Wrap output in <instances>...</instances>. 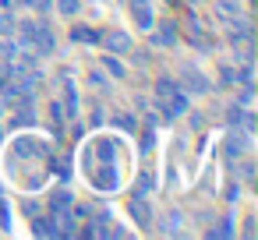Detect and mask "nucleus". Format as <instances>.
<instances>
[{
  "mask_svg": "<svg viewBox=\"0 0 258 240\" xmlns=\"http://www.w3.org/2000/svg\"><path fill=\"white\" fill-rule=\"evenodd\" d=\"M149 32H152V43L156 46H177V25L173 22H156Z\"/></svg>",
  "mask_w": 258,
  "mask_h": 240,
  "instance_id": "3",
  "label": "nucleus"
},
{
  "mask_svg": "<svg viewBox=\"0 0 258 240\" xmlns=\"http://www.w3.org/2000/svg\"><path fill=\"white\" fill-rule=\"evenodd\" d=\"M64 113H68V117H78V92H75V82H64Z\"/></svg>",
  "mask_w": 258,
  "mask_h": 240,
  "instance_id": "10",
  "label": "nucleus"
},
{
  "mask_svg": "<svg viewBox=\"0 0 258 240\" xmlns=\"http://www.w3.org/2000/svg\"><path fill=\"white\" fill-rule=\"evenodd\" d=\"M131 15H135V25L142 29V32H149L152 25H156V18H152V8L145 4V8H131Z\"/></svg>",
  "mask_w": 258,
  "mask_h": 240,
  "instance_id": "9",
  "label": "nucleus"
},
{
  "mask_svg": "<svg viewBox=\"0 0 258 240\" xmlns=\"http://www.w3.org/2000/svg\"><path fill=\"white\" fill-rule=\"evenodd\" d=\"M131 215H135V219H138V222H142V226H145V222H149V205H145V208H142V201H138V198H135V201H131Z\"/></svg>",
  "mask_w": 258,
  "mask_h": 240,
  "instance_id": "18",
  "label": "nucleus"
},
{
  "mask_svg": "<svg viewBox=\"0 0 258 240\" xmlns=\"http://www.w3.org/2000/svg\"><path fill=\"white\" fill-rule=\"evenodd\" d=\"M71 201H75V198H71V191H68V187H64V191H53V198H50L53 212H57V208H71Z\"/></svg>",
  "mask_w": 258,
  "mask_h": 240,
  "instance_id": "16",
  "label": "nucleus"
},
{
  "mask_svg": "<svg viewBox=\"0 0 258 240\" xmlns=\"http://www.w3.org/2000/svg\"><path fill=\"white\" fill-rule=\"evenodd\" d=\"M4 113H8V106H4V99H0V117H4Z\"/></svg>",
  "mask_w": 258,
  "mask_h": 240,
  "instance_id": "27",
  "label": "nucleus"
},
{
  "mask_svg": "<svg viewBox=\"0 0 258 240\" xmlns=\"http://www.w3.org/2000/svg\"><path fill=\"white\" fill-rule=\"evenodd\" d=\"M219 15H240V0H219Z\"/></svg>",
  "mask_w": 258,
  "mask_h": 240,
  "instance_id": "19",
  "label": "nucleus"
},
{
  "mask_svg": "<svg viewBox=\"0 0 258 240\" xmlns=\"http://www.w3.org/2000/svg\"><path fill=\"white\" fill-rule=\"evenodd\" d=\"M103 71H106L110 78H117V82H120V78L127 74V67H124V64H120V60H117L113 53H106V57H103Z\"/></svg>",
  "mask_w": 258,
  "mask_h": 240,
  "instance_id": "11",
  "label": "nucleus"
},
{
  "mask_svg": "<svg viewBox=\"0 0 258 240\" xmlns=\"http://www.w3.org/2000/svg\"><path fill=\"white\" fill-rule=\"evenodd\" d=\"M159 106H163V117H166V120H177V117L187 113V92L177 89L170 99H159Z\"/></svg>",
  "mask_w": 258,
  "mask_h": 240,
  "instance_id": "2",
  "label": "nucleus"
},
{
  "mask_svg": "<svg viewBox=\"0 0 258 240\" xmlns=\"http://www.w3.org/2000/svg\"><path fill=\"white\" fill-rule=\"evenodd\" d=\"M32 50H36V57H50V53L57 50V39H53V32H50L46 22L39 25V32H36V39H32Z\"/></svg>",
  "mask_w": 258,
  "mask_h": 240,
  "instance_id": "4",
  "label": "nucleus"
},
{
  "mask_svg": "<svg viewBox=\"0 0 258 240\" xmlns=\"http://www.w3.org/2000/svg\"><path fill=\"white\" fill-rule=\"evenodd\" d=\"M180 74H184V85H187V92H198V96H205V92L212 89V82H209L205 74H198L195 67H184Z\"/></svg>",
  "mask_w": 258,
  "mask_h": 240,
  "instance_id": "6",
  "label": "nucleus"
},
{
  "mask_svg": "<svg viewBox=\"0 0 258 240\" xmlns=\"http://www.w3.org/2000/svg\"><path fill=\"white\" fill-rule=\"evenodd\" d=\"M99 155L110 163V159H113V145H110V141H99Z\"/></svg>",
  "mask_w": 258,
  "mask_h": 240,
  "instance_id": "25",
  "label": "nucleus"
},
{
  "mask_svg": "<svg viewBox=\"0 0 258 240\" xmlns=\"http://www.w3.org/2000/svg\"><path fill=\"white\" fill-rule=\"evenodd\" d=\"M22 208H25V215H29V219H32V215H39V205H36V201H25Z\"/></svg>",
  "mask_w": 258,
  "mask_h": 240,
  "instance_id": "26",
  "label": "nucleus"
},
{
  "mask_svg": "<svg viewBox=\"0 0 258 240\" xmlns=\"http://www.w3.org/2000/svg\"><path fill=\"white\" fill-rule=\"evenodd\" d=\"M219 78H223V82H219V85H230V89H233V85H237V71H233V67H226V64H223V67H219Z\"/></svg>",
  "mask_w": 258,
  "mask_h": 240,
  "instance_id": "20",
  "label": "nucleus"
},
{
  "mask_svg": "<svg viewBox=\"0 0 258 240\" xmlns=\"http://www.w3.org/2000/svg\"><path fill=\"white\" fill-rule=\"evenodd\" d=\"M32 233H36V236H60L57 222L46 219V215H32Z\"/></svg>",
  "mask_w": 258,
  "mask_h": 240,
  "instance_id": "8",
  "label": "nucleus"
},
{
  "mask_svg": "<svg viewBox=\"0 0 258 240\" xmlns=\"http://www.w3.org/2000/svg\"><path fill=\"white\" fill-rule=\"evenodd\" d=\"M89 85H96V89H106V74H103V71H89Z\"/></svg>",
  "mask_w": 258,
  "mask_h": 240,
  "instance_id": "23",
  "label": "nucleus"
},
{
  "mask_svg": "<svg viewBox=\"0 0 258 240\" xmlns=\"http://www.w3.org/2000/svg\"><path fill=\"white\" fill-rule=\"evenodd\" d=\"M191 4H202V0H191Z\"/></svg>",
  "mask_w": 258,
  "mask_h": 240,
  "instance_id": "29",
  "label": "nucleus"
},
{
  "mask_svg": "<svg viewBox=\"0 0 258 240\" xmlns=\"http://www.w3.org/2000/svg\"><path fill=\"white\" fill-rule=\"evenodd\" d=\"M170 4H173V0H170Z\"/></svg>",
  "mask_w": 258,
  "mask_h": 240,
  "instance_id": "30",
  "label": "nucleus"
},
{
  "mask_svg": "<svg viewBox=\"0 0 258 240\" xmlns=\"http://www.w3.org/2000/svg\"><path fill=\"white\" fill-rule=\"evenodd\" d=\"M50 124H53L57 131H64V124H68V113H64V103H60V99L50 103Z\"/></svg>",
  "mask_w": 258,
  "mask_h": 240,
  "instance_id": "12",
  "label": "nucleus"
},
{
  "mask_svg": "<svg viewBox=\"0 0 258 240\" xmlns=\"http://www.w3.org/2000/svg\"><path fill=\"white\" fill-rule=\"evenodd\" d=\"M226 39L230 43H251V22L247 18H233L226 25Z\"/></svg>",
  "mask_w": 258,
  "mask_h": 240,
  "instance_id": "5",
  "label": "nucleus"
},
{
  "mask_svg": "<svg viewBox=\"0 0 258 240\" xmlns=\"http://www.w3.org/2000/svg\"><path fill=\"white\" fill-rule=\"evenodd\" d=\"M113 120H117V124H120L124 131H135V117H131V113H117Z\"/></svg>",
  "mask_w": 258,
  "mask_h": 240,
  "instance_id": "24",
  "label": "nucleus"
},
{
  "mask_svg": "<svg viewBox=\"0 0 258 240\" xmlns=\"http://www.w3.org/2000/svg\"><path fill=\"white\" fill-rule=\"evenodd\" d=\"M99 43H103L110 53H131V46H135V43H131V36H127L124 29H110V32H103V39H99Z\"/></svg>",
  "mask_w": 258,
  "mask_h": 240,
  "instance_id": "1",
  "label": "nucleus"
},
{
  "mask_svg": "<svg viewBox=\"0 0 258 240\" xmlns=\"http://www.w3.org/2000/svg\"><path fill=\"white\" fill-rule=\"evenodd\" d=\"M244 145H247V131H233L230 141H226V152H230V155H240Z\"/></svg>",
  "mask_w": 258,
  "mask_h": 240,
  "instance_id": "13",
  "label": "nucleus"
},
{
  "mask_svg": "<svg viewBox=\"0 0 258 240\" xmlns=\"http://www.w3.org/2000/svg\"><path fill=\"white\" fill-rule=\"evenodd\" d=\"M25 8L36 15H46V11H53V0H25Z\"/></svg>",
  "mask_w": 258,
  "mask_h": 240,
  "instance_id": "17",
  "label": "nucleus"
},
{
  "mask_svg": "<svg viewBox=\"0 0 258 240\" xmlns=\"http://www.w3.org/2000/svg\"><path fill=\"white\" fill-rule=\"evenodd\" d=\"M0 141H4V131H0Z\"/></svg>",
  "mask_w": 258,
  "mask_h": 240,
  "instance_id": "28",
  "label": "nucleus"
},
{
  "mask_svg": "<svg viewBox=\"0 0 258 240\" xmlns=\"http://www.w3.org/2000/svg\"><path fill=\"white\" fill-rule=\"evenodd\" d=\"M180 229V212H170L166 215V226H163V233H177Z\"/></svg>",
  "mask_w": 258,
  "mask_h": 240,
  "instance_id": "22",
  "label": "nucleus"
},
{
  "mask_svg": "<svg viewBox=\"0 0 258 240\" xmlns=\"http://www.w3.org/2000/svg\"><path fill=\"white\" fill-rule=\"evenodd\" d=\"M71 39H75V43H85V46H99L103 32L92 29V25H89V29H85V25H75V29H71Z\"/></svg>",
  "mask_w": 258,
  "mask_h": 240,
  "instance_id": "7",
  "label": "nucleus"
},
{
  "mask_svg": "<svg viewBox=\"0 0 258 240\" xmlns=\"http://www.w3.org/2000/svg\"><path fill=\"white\" fill-rule=\"evenodd\" d=\"M53 8H57L60 15H68V18H75V15L82 11V0H53Z\"/></svg>",
  "mask_w": 258,
  "mask_h": 240,
  "instance_id": "15",
  "label": "nucleus"
},
{
  "mask_svg": "<svg viewBox=\"0 0 258 240\" xmlns=\"http://www.w3.org/2000/svg\"><path fill=\"white\" fill-rule=\"evenodd\" d=\"M209 236H216V240H223V236H233V222L226 219L223 226H216V229H209Z\"/></svg>",
  "mask_w": 258,
  "mask_h": 240,
  "instance_id": "21",
  "label": "nucleus"
},
{
  "mask_svg": "<svg viewBox=\"0 0 258 240\" xmlns=\"http://www.w3.org/2000/svg\"><path fill=\"white\" fill-rule=\"evenodd\" d=\"M177 89H180V85H177L173 78H156V96H159V99H170Z\"/></svg>",
  "mask_w": 258,
  "mask_h": 240,
  "instance_id": "14",
  "label": "nucleus"
}]
</instances>
